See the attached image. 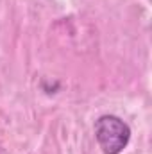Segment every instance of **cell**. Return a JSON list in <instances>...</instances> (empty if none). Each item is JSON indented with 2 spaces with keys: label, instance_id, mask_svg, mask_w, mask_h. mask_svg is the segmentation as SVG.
I'll list each match as a JSON object with an SVG mask.
<instances>
[{
  "label": "cell",
  "instance_id": "1",
  "mask_svg": "<svg viewBox=\"0 0 152 154\" xmlns=\"http://www.w3.org/2000/svg\"><path fill=\"white\" fill-rule=\"evenodd\" d=\"M95 138L104 154H120L131 140V129L118 116L102 115L95 122Z\"/></svg>",
  "mask_w": 152,
  "mask_h": 154
}]
</instances>
